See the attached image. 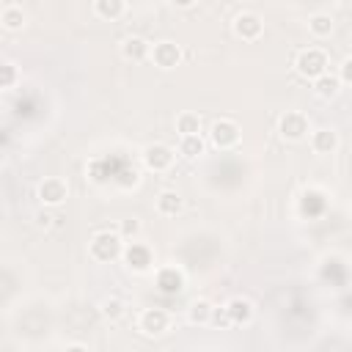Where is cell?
<instances>
[{
	"label": "cell",
	"instance_id": "603a6c76",
	"mask_svg": "<svg viewBox=\"0 0 352 352\" xmlns=\"http://www.w3.org/2000/svg\"><path fill=\"white\" fill-rule=\"evenodd\" d=\"M176 132L179 135H201V116L192 110H182L176 116Z\"/></svg>",
	"mask_w": 352,
	"mask_h": 352
},
{
	"label": "cell",
	"instance_id": "2e32d148",
	"mask_svg": "<svg viewBox=\"0 0 352 352\" xmlns=\"http://www.w3.org/2000/svg\"><path fill=\"white\" fill-rule=\"evenodd\" d=\"M154 206H157V214H162V217H176V214L182 212V206H184V198H182V192H176V190H162V192L157 195Z\"/></svg>",
	"mask_w": 352,
	"mask_h": 352
},
{
	"label": "cell",
	"instance_id": "e0dca14e",
	"mask_svg": "<svg viewBox=\"0 0 352 352\" xmlns=\"http://www.w3.org/2000/svg\"><path fill=\"white\" fill-rule=\"evenodd\" d=\"M94 14L104 22H118L126 14V0H94Z\"/></svg>",
	"mask_w": 352,
	"mask_h": 352
},
{
	"label": "cell",
	"instance_id": "8fae6325",
	"mask_svg": "<svg viewBox=\"0 0 352 352\" xmlns=\"http://www.w3.org/2000/svg\"><path fill=\"white\" fill-rule=\"evenodd\" d=\"M308 146H311L314 154L324 157V154H336V151H338L341 138H338V132H336L333 126H319V129H311Z\"/></svg>",
	"mask_w": 352,
	"mask_h": 352
},
{
	"label": "cell",
	"instance_id": "44dd1931",
	"mask_svg": "<svg viewBox=\"0 0 352 352\" xmlns=\"http://www.w3.org/2000/svg\"><path fill=\"white\" fill-rule=\"evenodd\" d=\"M206 151V143L201 135H179V154L184 160H198Z\"/></svg>",
	"mask_w": 352,
	"mask_h": 352
},
{
	"label": "cell",
	"instance_id": "d6986e66",
	"mask_svg": "<svg viewBox=\"0 0 352 352\" xmlns=\"http://www.w3.org/2000/svg\"><path fill=\"white\" fill-rule=\"evenodd\" d=\"M212 314H214V305L204 297L192 300L190 308H187V322L190 324H212Z\"/></svg>",
	"mask_w": 352,
	"mask_h": 352
},
{
	"label": "cell",
	"instance_id": "83f0119b",
	"mask_svg": "<svg viewBox=\"0 0 352 352\" xmlns=\"http://www.w3.org/2000/svg\"><path fill=\"white\" fill-rule=\"evenodd\" d=\"M212 324H217V327H231V319H228L226 305H223V308H214V314H212Z\"/></svg>",
	"mask_w": 352,
	"mask_h": 352
},
{
	"label": "cell",
	"instance_id": "6da1fadb",
	"mask_svg": "<svg viewBox=\"0 0 352 352\" xmlns=\"http://www.w3.org/2000/svg\"><path fill=\"white\" fill-rule=\"evenodd\" d=\"M124 242H126V239H124L118 231H110V228L96 231V234L91 236V242H88V256H91L94 261H99V264L116 261V258L124 256Z\"/></svg>",
	"mask_w": 352,
	"mask_h": 352
},
{
	"label": "cell",
	"instance_id": "5bb4252c",
	"mask_svg": "<svg viewBox=\"0 0 352 352\" xmlns=\"http://www.w3.org/2000/svg\"><path fill=\"white\" fill-rule=\"evenodd\" d=\"M226 311H228L231 324H250L253 316H256V305H253L248 297H242V294L231 297V300L226 302Z\"/></svg>",
	"mask_w": 352,
	"mask_h": 352
},
{
	"label": "cell",
	"instance_id": "ac0fdd59",
	"mask_svg": "<svg viewBox=\"0 0 352 352\" xmlns=\"http://www.w3.org/2000/svg\"><path fill=\"white\" fill-rule=\"evenodd\" d=\"M0 25L6 33H19L28 25V14L22 11V6H6L0 11Z\"/></svg>",
	"mask_w": 352,
	"mask_h": 352
},
{
	"label": "cell",
	"instance_id": "ffe728a7",
	"mask_svg": "<svg viewBox=\"0 0 352 352\" xmlns=\"http://www.w3.org/2000/svg\"><path fill=\"white\" fill-rule=\"evenodd\" d=\"M333 30H336V22H333V16L330 14H311L308 16V33L314 36V38H327V36H333Z\"/></svg>",
	"mask_w": 352,
	"mask_h": 352
},
{
	"label": "cell",
	"instance_id": "3957f363",
	"mask_svg": "<svg viewBox=\"0 0 352 352\" xmlns=\"http://www.w3.org/2000/svg\"><path fill=\"white\" fill-rule=\"evenodd\" d=\"M278 135L280 140L286 143H300L311 135V121L302 110H286L280 118H278Z\"/></svg>",
	"mask_w": 352,
	"mask_h": 352
},
{
	"label": "cell",
	"instance_id": "ba28073f",
	"mask_svg": "<svg viewBox=\"0 0 352 352\" xmlns=\"http://www.w3.org/2000/svg\"><path fill=\"white\" fill-rule=\"evenodd\" d=\"M170 327V314L165 311V308H143L140 314H138V330L143 333V336H148V338H154V336H162L165 330Z\"/></svg>",
	"mask_w": 352,
	"mask_h": 352
},
{
	"label": "cell",
	"instance_id": "7402d4cb",
	"mask_svg": "<svg viewBox=\"0 0 352 352\" xmlns=\"http://www.w3.org/2000/svg\"><path fill=\"white\" fill-rule=\"evenodd\" d=\"M99 314H102L107 322H118V319L126 314V302H124L121 297L110 294V297H104V300L99 302Z\"/></svg>",
	"mask_w": 352,
	"mask_h": 352
},
{
	"label": "cell",
	"instance_id": "cb8c5ba5",
	"mask_svg": "<svg viewBox=\"0 0 352 352\" xmlns=\"http://www.w3.org/2000/svg\"><path fill=\"white\" fill-rule=\"evenodd\" d=\"M19 80H22V74H19L16 63L3 60V66H0V88H3V91H11V88H14Z\"/></svg>",
	"mask_w": 352,
	"mask_h": 352
},
{
	"label": "cell",
	"instance_id": "4fadbf2b",
	"mask_svg": "<svg viewBox=\"0 0 352 352\" xmlns=\"http://www.w3.org/2000/svg\"><path fill=\"white\" fill-rule=\"evenodd\" d=\"M118 52H121L124 60L140 63V60H146V58L151 55V44H148L143 36H126V38H121V44H118Z\"/></svg>",
	"mask_w": 352,
	"mask_h": 352
},
{
	"label": "cell",
	"instance_id": "7a4b0ae2",
	"mask_svg": "<svg viewBox=\"0 0 352 352\" xmlns=\"http://www.w3.org/2000/svg\"><path fill=\"white\" fill-rule=\"evenodd\" d=\"M327 52L322 47H302L297 55H294V72L302 77V80H316L319 74L327 72Z\"/></svg>",
	"mask_w": 352,
	"mask_h": 352
},
{
	"label": "cell",
	"instance_id": "d4e9b609",
	"mask_svg": "<svg viewBox=\"0 0 352 352\" xmlns=\"http://www.w3.org/2000/svg\"><path fill=\"white\" fill-rule=\"evenodd\" d=\"M140 220L138 217H124V220H118V234L124 236V239H138V234H140Z\"/></svg>",
	"mask_w": 352,
	"mask_h": 352
},
{
	"label": "cell",
	"instance_id": "f1b7e54d",
	"mask_svg": "<svg viewBox=\"0 0 352 352\" xmlns=\"http://www.w3.org/2000/svg\"><path fill=\"white\" fill-rule=\"evenodd\" d=\"M176 8H192L195 6V0H170Z\"/></svg>",
	"mask_w": 352,
	"mask_h": 352
},
{
	"label": "cell",
	"instance_id": "9a60e30c",
	"mask_svg": "<svg viewBox=\"0 0 352 352\" xmlns=\"http://www.w3.org/2000/svg\"><path fill=\"white\" fill-rule=\"evenodd\" d=\"M311 85H314V94L319 96V99H336L338 94H341V77L338 74H333L330 69L324 72V74H319L316 80H311Z\"/></svg>",
	"mask_w": 352,
	"mask_h": 352
},
{
	"label": "cell",
	"instance_id": "5b68a950",
	"mask_svg": "<svg viewBox=\"0 0 352 352\" xmlns=\"http://www.w3.org/2000/svg\"><path fill=\"white\" fill-rule=\"evenodd\" d=\"M140 160H143V168L151 170V173H165L173 168L176 162V148H170L168 143H148L143 151H140Z\"/></svg>",
	"mask_w": 352,
	"mask_h": 352
},
{
	"label": "cell",
	"instance_id": "7c38bea8",
	"mask_svg": "<svg viewBox=\"0 0 352 352\" xmlns=\"http://www.w3.org/2000/svg\"><path fill=\"white\" fill-rule=\"evenodd\" d=\"M154 286H157L160 294L173 297V294H179V292L184 289V272H182L179 267H173V264H165V267L157 270V275H154Z\"/></svg>",
	"mask_w": 352,
	"mask_h": 352
},
{
	"label": "cell",
	"instance_id": "484cf974",
	"mask_svg": "<svg viewBox=\"0 0 352 352\" xmlns=\"http://www.w3.org/2000/svg\"><path fill=\"white\" fill-rule=\"evenodd\" d=\"M36 226H38V228H44V231H47V228H52V226H58V217L50 212V206H44V209L36 214Z\"/></svg>",
	"mask_w": 352,
	"mask_h": 352
},
{
	"label": "cell",
	"instance_id": "8992f818",
	"mask_svg": "<svg viewBox=\"0 0 352 352\" xmlns=\"http://www.w3.org/2000/svg\"><path fill=\"white\" fill-rule=\"evenodd\" d=\"M36 195H38L41 206L58 209V206L66 204V198H69V184H66V179H60V176H44V179L38 182V187H36Z\"/></svg>",
	"mask_w": 352,
	"mask_h": 352
},
{
	"label": "cell",
	"instance_id": "30bf717a",
	"mask_svg": "<svg viewBox=\"0 0 352 352\" xmlns=\"http://www.w3.org/2000/svg\"><path fill=\"white\" fill-rule=\"evenodd\" d=\"M121 258L132 272H148L154 267V250L148 245H143V242H135V239H129L124 245V256Z\"/></svg>",
	"mask_w": 352,
	"mask_h": 352
},
{
	"label": "cell",
	"instance_id": "4316f807",
	"mask_svg": "<svg viewBox=\"0 0 352 352\" xmlns=\"http://www.w3.org/2000/svg\"><path fill=\"white\" fill-rule=\"evenodd\" d=\"M338 77H341L344 85H352V55L341 60V66H338Z\"/></svg>",
	"mask_w": 352,
	"mask_h": 352
},
{
	"label": "cell",
	"instance_id": "277c9868",
	"mask_svg": "<svg viewBox=\"0 0 352 352\" xmlns=\"http://www.w3.org/2000/svg\"><path fill=\"white\" fill-rule=\"evenodd\" d=\"M242 140V129L234 118H214L209 126V143L220 151H231L234 146H239Z\"/></svg>",
	"mask_w": 352,
	"mask_h": 352
},
{
	"label": "cell",
	"instance_id": "9c48e42d",
	"mask_svg": "<svg viewBox=\"0 0 352 352\" xmlns=\"http://www.w3.org/2000/svg\"><path fill=\"white\" fill-rule=\"evenodd\" d=\"M151 63L154 66H160V69H176L182 60H184V52H182V47L176 44V41H170V38H162V41H154L151 44Z\"/></svg>",
	"mask_w": 352,
	"mask_h": 352
},
{
	"label": "cell",
	"instance_id": "52a82bcc",
	"mask_svg": "<svg viewBox=\"0 0 352 352\" xmlns=\"http://www.w3.org/2000/svg\"><path fill=\"white\" fill-rule=\"evenodd\" d=\"M231 30L242 41H258L264 36V19L256 11H239L231 22Z\"/></svg>",
	"mask_w": 352,
	"mask_h": 352
}]
</instances>
